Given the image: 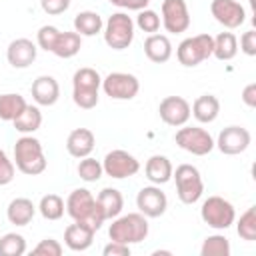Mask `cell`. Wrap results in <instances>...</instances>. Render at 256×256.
I'll return each mask as SVG.
<instances>
[{
    "label": "cell",
    "instance_id": "1",
    "mask_svg": "<svg viewBox=\"0 0 256 256\" xmlns=\"http://www.w3.org/2000/svg\"><path fill=\"white\" fill-rule=\"evenodd\" d=\"M66 214L74 222H84L96 232L106 222L104 212H102L96 196L88 188H76V190H72L68 194V198H66Z\"/></svg>",
    "mask_w": 256,
    "mask_h": 256
},
{
    "label": "cell",
    "instance_id": "2",
    "mask_svg": "<svg viewBox=\"0 0 256 256\" xmlns=\"http://www.w3.org/2000/svg\"><path fill=\"white\" fill-rule=\"evenodd\" d=\"M14 166L26 176H38L46 170L44 148L32 134H22L14 144Z\"/></svg>",
    "mask_w": 256,
    "mask_h": 256
},
{
    "label": "cell",
    "instance_id": "3",
    "mask_svg": "<svg viewBox=\"0 0 256 256\" xmlns=\"http://www.w3.org/2000/svg\"><path fill=\"white\" fill-rule=\"evenodd\" d=\"M148 218L142 212H128L118 214L112 218V224L108 228V236L114 242L120 244H140L148 236Z\"/></svg>",
    "mask_w": 256,
    "mask_h": 256
},
{
    "label": "cell",
    "instance_id": "4",
    "mask_svg": "<svg viewBox=\"0 0 256 256\" xmlns=\"http://www.w3.org/2000/svg\"><path fill=\"white\" fill-rule=\"evenodd\" d=\"M102 86V76L94 68H78L72 76V100L82 110H92L98 104V90Z\"/></svg>",
    "mask_w": 256,
    "mask_h": 256
},
{
    "label": "cell",
    "instance_id": "5",
    "mask_svg": "<svg viewBox=\"0 0 256 256\" xmlns=\"http://www.w3.org/2000/svg\"><path fill=\"white\" fill-rule=\"evenodd\" d=\"M172 178L176 182V194L182 204H196L204 194V180L196 166L192 164H180L172 172Z\"/></svg>",
    "mask_w": 256,
    "mask_h": 256
},
{
    "label": "cell",
    "instance_id": "6",
    "mask_svg": "<svg viewBox=\"0 0 256 256\" xmlns=\"http://www.w3.org/2000/svg\"><path fill=\"white\" fill-rule=\"evenodd\" d=\"M134 20L126 12H114L104 22V42L112 50H126L134 40Z\"/></svg>",
    "mask_w": 256,
    "mask_h": 256
},
{
    "label": "cell",
    "instance_id": "7",
    "mask_svg": "<svg viewBox=\"0 0 256 256\" xmlns=\"http://www.w3.org/2000/svg\"><path fill=\"white\" fill-rule=\"evenodd\" d=\"M200 218L214 230H228L236 220L234 204L222 196H208L200 206Z\"/></svg>",
    "mask_w": 256,
    "mask_h": 256
},
{
    "label": "cell",
    "instance_id": "8",
    "mask_svg": "<svg viewBox=\"0 0 256 256\" xmlns=\"http://www.w3.org/2000/svg\"><path fill=\"white\" fill-rule=\"evenodd\" d=\"M212 48H214V36H210V34L188 36L178 44L176 58L182 66L194 68L212 56Z\"/></svg>",
    "mask_w": 256,
    "mask_h": 256
},
{
    "label": "cell",
    "instance_id": "9",
    "mask_svg": "<svg viewBox=\"0 0 256 256\" xmlns=\"http://www.w3.org/2000/svg\"><path fill=\"white\" fill-rule=\"evenodd\" d=\"M174 142L182 150H186L194 156H206L214 150L212 134L206 128H200V126H186V124L180 126L176 136H174Z\"/></svg>",
    "mask_w": 256,
    "mask_h": 256
},
{
    "label": "cell",
    "instance_id": "10",
    "mask_svg": "<svg viewBox=\"0 0 256 256\" xmlns=\"http://www.w3.org/2000/svg\"><path fill=\"white\" fill-rule=\"evenodd\" d=\"M100 88L112 100H132L140 92V80L130 72H110L102 78Z\"/></svg>",
    "mask_w": 256,
    "mask_h": 256
},
{
    "label": "cell",
    "instance_id": "11",
    "mask_svg": "<svg viewBox=\"0 0 256 256\" xmlns=\"http://www.w3.org/2000/svg\"><path fill=\"white\" fill-rule=\"evenodd\" d=\"M102 168H104V174L114 178V180H124V178H130L134 174H138L140 170V162L134 154L126 152V150H110L104 160H102Z\"/></svg>",
    "mask_w": 256,
    "mask_h": 256
},
{
    "label": "cell",
    "instance_id": "12",
    "mask_svg": "<svg viewBox=\"0 0 256 256\" xmlns=\"http://www.w3.org/2000/svg\"><path fill=\"white\" fill-rule=\"evenodd\" d=\"M160 20L166 32L182 34L190 28V12L186 0H164L160 8Z\"/></svg>",
    "mask_w": 256,
    "mask_h": 256
},
{
    "label": "cell",
    "instance_id": "13",
    "mask_svg": "<svg viewBox=\"0 0 256 256\" xmlns=\"http://www.w3.org/2000/svg\"><path fill=\"white\" fill-rule=\"evenodd\" d=\"M250 142H252V136H250L248 128L232 124V126H226L224 130H220L218 138L214 140V148H218L226 156H236V154L246 152Z\"/></svg>",
    "mask_w": 256,
    "mask_h": 256
},
{
    "label": "cell",
    "instance_id": "14",
    "mask_svg": "<svg viewBox=\"0 0 256 256\" xmlns=\"http://www.w3.org/2000/svg\"><path fill=\"white\" fill-rule=\"evenodd\" d=\"M136 208L146 218H160L168 208V196L156 184L144 186L136 194Z\"/></svg>",
    "mask_w": 256,
    "mask_h": 256
},
{
    "label": "cell",
    "instance_id": "15",
    "mask_svg": "<svg viewBox=\"0 0 256 256\" xmlns=\"http://www.w3.org/2000/svg\"><path fill=\"white\" fill-rule=\"evenodd\" d=\"M210 12L218 24L228 30H236L246 20V10L238 0H212Z\"/></svg>",
    "mask_w": 256,
    "mask_h": 256
},
{
    "label": "cell",
    "instance_id": "16",
    "mask_svg": "<svg viewBox=\"0 0 256 256\" xmlns=\"http://www.w3.org/2000/svg\"><path fill=\"white\" fill-rule=\"evenodd\" d=\"M158 114H160V120L164 124L180 128L190 120L192 110H190V102L186 98H182V96H166L158 106Z\"/></svg>",
    "mask_w": 256,
    "mask_h": 256
},
{
    "label": "cell",
    "instance_id": "17",
    "mask_svg": "<svg viewBox=\"0 0 256 256\" xmlns=\"http://www.w3.org/2000/svg\"><path fill=\"white\" fill-rule=\"evenodd\" d=\"M38 54V46L30 38H16L6 48V60L12 68H28Z\"/></svg>",
    "mask_w": 256,
    "mask_h": 256
},
{
    "label": "cell",
    "instance_id": "18",
    "mask_svg": "<svg viewBox=\"0 0 256 256\" xmlns=\"http://www.w3.org/2000/svg\"><path fill=\"white\" fill-rule=\"evenodd\" d=\"M32 98L38 106H54L60 98V84L54 76L42 74L32 82Z\"/></svg>",
    "mask_w": 256,
    "mask_h": 256
},
{
    "label": "cell",
    "instance_id": "19",
    "mask_svg": "<svg viewBox=\"0 0 256 256\" xmlns=\"http://www.w3.org/2000/svg\"><path fill=\"white\" fill-rule=\"evenodd\" d=\"M96 138L90 128H74L66 138V150L72 158H84L94 152Z\"/></svg>",
    "mask_w": 256,
    "mask_h": 256
},
{
    "label": "cell",
    "instance_id": "20",
    "mask_svg": "<svg viewBox=\"0 0 256 256\" xmlns=\"http://www.w3.org/2000/svg\"><path fill=\"white\" fill-rule=\"evenodd\" d=\"M94 234L96 230H92L88 224L84 222H74L64 230V244L72 250V252H84L92 246L94 242Z\"/></svg>",
    "mask_w": 256,
    "mask_h": 256
},
{
    "label": "cell",
    "instance_id": "21",
    "mask_svg": "<svg viewBox=\"0 0 256 256\" xmlns=\"http://www.w3.org/2000/svg\"><path fill=\"white\" fill-rule=\"evenodd\" d=\"M172 172H174V166L170 162L168 156H162V154H154L146 160V166H144V174L146 178L150 180V184H156V186H162L166 182L172 180Z\"/></svg>",
    "mask_w": 256,
    "mask_h": 256
},
{
    "label": "cell",
    "instance_id": "22",
    "mask_svg": "<svg viewBox=\"0 0 256 256\" xmlns=\"http://www.w3.org/2000/svg\"><path fill=\"white\" fill-rule=\"evenodd\" d=\"M144 54L154 64H164L172 56V42L166 34H148L144 40Z\"/></svg>",
    "mask_w": 256,
    "mask_h": 256
},
{
    "label": "cell",
    "instance_id": "23",
    "mask_svg": "<svg viewBox=\"0 0 256 256\" xmlns=\"http://www.w3.org/2000/svg\"><path fill=\"white\" fill-rule=\"evenodd\" d=\"M34 214H36L34 202L30 198H24V196L10 200V204L6 208V218L14 226H26V224H30L32 218H34Z\"/></svg>",
    "mask_w": 256,
    "mask_h": 256
},
{
    "label": "cell",
    "instance_id": "24",
    "mask_svg": "<svg viewBox=\"0 0 256 256\" xmlns=\"http://www.w3.org/2000/svg\"><path fill=\"white\" fill-rule=\"evenodd\" d=\"M192 116L200 122V124H210L218 118L220 114V100L214 94H202L194 100V104L190 106Z\"/></svg>",
    "mask_w": 256,
    "mask_h": 256
},
{
    "label": "cell",
    "instance_id": "25",
    "mask_svg": "<svg viewBox=\"0 0 256 256\" xmlns=\"http://www.w3.org/2000/svg\"><path fill=\"white\" fill-rule=\"evenodd\" d=\"M102 212H104V218L106 220H112L116 218L118 214H122V208H124V196L118 188H102L96 196Z\"/></svg>",
    "mask_w": 256,
    "mask_h": 256
},
{
    "label": "cell",
    "instance_id": "26",
    "mask_svg": "<svg viewBox=\"0 0 256 256\" xmlns=\"http://www.w3.org/2000/svg\"><path fill=\"white\" fill-rule=\"evenodd\" d=\"M104 28V20L94 10H82L74 16V32L80 36H96Z\"/></svg>",
    "mask_w": 256,
    "mask_h": 256
},
{
    "label": "cell",
    "instance_id": "27",
    "mask_svg": "<svg viewBox=\"0 0 256 256\" xmlns=\"http://www.w3.org/2000/svg\"><path fill=\"white\" fill-rule=\"evenodd\" d=\"M82 48V36L78 32H60L56 38V44L52 48V54L58 58H74Z\"/></svg>",
    "mask_w": 256,
    "mask_h": 256
},
{
    "label": "cell",
    "instance_id": "28",
    "mask_svg": "<svg viewBox=\"0 0 256 256\" xmlns=\"http://www.w3.org/2000/svg\"><path fill=\"white\" fill-rule=\"evenodd\" d=\"M238 54V38L234 32H220L214 36V48L212 56L220 62H228Z\"/></svg>",
    "mask_w": 256,
    "mask_h": 256
},
{
    "label": "cell",
    "instance_id": "29",
    "mask_svg": "<svg viewBox=\"0 0 256 256\" xmlns=\"http://www.w3.org/2000/svg\"><path fill=\"white\" fill-rule=\"evenodd\" d=\"M12 124L16 128V132H20V134H34L42 126V112H40L38 104L36 106L26 104L22 114L16 120H12Z\"/></svg>",
    "mask_w": 256,
    "mask_h": 256
},
{
    "label": "cell",
    "instance_id": "30",
    "mask_svg": "<svg viewBox=\"0 0 256 256\" xmlns=\"http://www.w3.org/2000/svg\"><path fill=\"white\" fill-rule=\"evenodd\" d=\"M26 100L24 96L16 94V92H6V94H0V120L4 122H12L16 120L22 110L26 108Z\"/></svg>",
    "mask_w": 256,
    "mask_h": 256
},
{
    "label": "cell",
    "instance_id": "31",
    "mask_svg": "<svg viewBox=\"0 0 256 256\" xmlns=\"http://www.w3.org/2000/svg\"><path fill=\"white\" fill-rule=\"evenodd\" d=\"M44 220H60L66 212V202L58 194H44L36 206Z\"/></svg>",
    "mask_w": 256,
    "mask_h": 256
},
{
    "label": "cell",
    "instance_id": "32",
    "mask_svg": "<svg viewBox=\"0 0 256 256\" xmlns=\"http://www.w3.org/2000/svg\"><path fill=\"white\" fill-rule=\"evenodd\" d=\"M232 248L224 234H212L206 236L200 246V256H230Z\"/></svg>",
    "mask_w": 256,
    "mask_h": 256
},
{
    "label": "cell",
    "instance_id": "33",
    "mask_svg": "<svg viewBox=\"0 0 256 256\" xmlns=\"http://www.w3.org/2000/svg\"><path fill=\"white\" fill-rule=\"evenodd\" d=\"M26 254V240L18 232H6L0 238V256H22Z\"/></svg>",
    "mask_w": 256,
    "mask_h": 256
},
{
    "label": "cell",
    "instance_id": "34",
    "mask_svg": "<svg viewBox=\"0 0 256 256\" xmlns=\"http://www.w3.org/2000/svg\"><path fill=\"white\" fill-rule=\"evenodd\" d=\"M76 172L78 176L84 180V182H96L104 176V168H102V162L92 158V156H84L80 158L78 166H76Z\"/></svg>",
    "mask_w": 256,
    "mask_h": 256
},
{
    "label": "cell",
    "instance_id": "35",
    "mask_svg": "<svg viewBox=\"0 0 256 256\" xmlns=\"http://www.w3.org/2000/svg\"><path fill=\"white\" fill-rule=\"evenodd\" d=\"M236 232L246 242H254L256 240V208L254 206H250L244 214H240V218L236 222Z\"/></svg>",
    "mask_w": 256,
    "mask_h": 256
},
{
    "label": "cell",
    "instance_id": "36",
    "mask_svg": "<svg viewBox=\"0 0 256 256\" xmlns=\"http://www.w3.org/2000/svg\"><path fill=\"white\" fill-rule=\"evenodd\" d=\"M134 26H138L146 34H156L160 30V26H162V20H160V16H158L156 10L144 8V10H138V16L134 20Z\"/></svg>",
    "mask_w": 256,
    "mask_h": 256
},
{
    "label": "cell",
    "instance_id": "37",
    "mask_svg": "<svg viewBox=\"0 0 256 256\" xmlns=\"http://www.w3.org/2000/svg\"><path fill=\"white\" fill-rule=\"evenodd\" d=\"M58 34H60V30H58L56 26H52V24L40 26V30H38V34H36V46L42 48V50H46V52H52Z\"/></svg>",
    "mask_w": 256,
    "mask_h": 256
},
{
    "label": "cell",
    "instance_id": "38",
    "mask_svg": "<svg viewBox=\"0 0 256 256\" xmlns=\"http://www.w3.org/2000/svg\"><path fill=\"white\" fill-rule=\"evenodd\" d=\"M62 252H64L62 244L54 238H44L32 248V254H36V256H60Z\"/></svg>",
    "mask_w": 256,
    "mask_h": 256
},
{
    "label": "cell",
    "instance_id": "39",
    "mask_svg": "<svg viewBox=\"0 0 256 256\" xmlns=\"http://www.w3.org/2000/svg\"><path fill=\"white\" fill-rule=\"evenodd\" d=\"M14 174H16V166L14 162L8 158V154L0 148V186H6L14 180Z\"/></svg>",
    "mask_w": 256,
    "mask_h": 256
},
{
    "label": "cell",
    "instance_id": "40",
    "mask_svg": "<svg viewBox=\"0 0 256 256\" xmlns=\"http://www.w3.org/2000/svg\"><path fill=\"white\" fill-rule=\"evenodd\" d=\"M40 6L48 16H58L70 8V0H40Z\"/></svg>",
    "mask_w": 256,
    "mask_h": 256
},
{
    "label": "cell",
    "instance_id": "41",
    "mask_svg": "<svg viewBox=\"0 0 256 256\" xmlns=\"http://www.w3.org/2000/svg\"><path fill=\"white\" fill-rule=\"evenodd\" d=\"M240 50L246 56H256V32L254 30H246L240 36Z\"/></svg>",
    "mask_w": 256,
    "mask_h": 256
},
{
    "label": "cell",
    "instance_id": "42",
    "mask_svg": "<svg viewBox=\"0 0 256 256\" xmlns=\"http://www.w3.org/2000/svg\"><path fill=\"white\" fill-rule=\"evenodd\" d=\"M102 254H104V256H130V246L110 240V242L102 248Z\"/></svg>",
    "mask_w": 256,
    "mask_h": 256
},
{
    "label": "cell",
    "instance_id": "43",
    "mask_svg": "<svg viewBox=\"0 0 256 256\" xmlns=\"http://www.w3.org/2000/svg\"><path fill=\"white\" fill-rule=\"evenodd\" d=\"M240 98H242V102H244L248 108H256V82L246 84Z\"/></svg>",
    "mask_w": 256,
    "mask_h": 256
},
{
    "label": "cell",
    "instance_id": "44",
    "mask_svg": "<svg viewBox=\"0 0 256 256\" xmlns=\"http://www.w3.org/2000/svg\"><path fill=\"white\" fill-rule=\"evenodd\" d=\"M148 4H150V0H122V4H120V8H126V10H144V8H148Z\"/></svg>",
    "mask_w": 256,
    "mask_h": 256
},
{
    "label": "cell",
    "instance_id": "45",
    "mask_svg": "<svg viewBox=\"0 0 256 256\" xmlns=\"http://www.w3.org/2000/svg\"><path fill=\"white\" fill-rule=\"evenodd\" d=\"M152 254H154V256H160V254H172V252H170V250H154Z\"/></svg>",
    "mask_w": 256,
    "mask_h": 256
},
{
    "label": "cell",
    "instance_id": "46",
    "mask_svg": "<svg viewBox=\"0 0 256 256\" xmlns=\"http://www.w3.org/2000/svg\"><path fill=\"white\" fill-rule=\"evenodd\" d=\"M250 2H254V0H250Z\"/></svg>",
    "mask_w": 256,
    "mask_h": 256
}]
</instances>
